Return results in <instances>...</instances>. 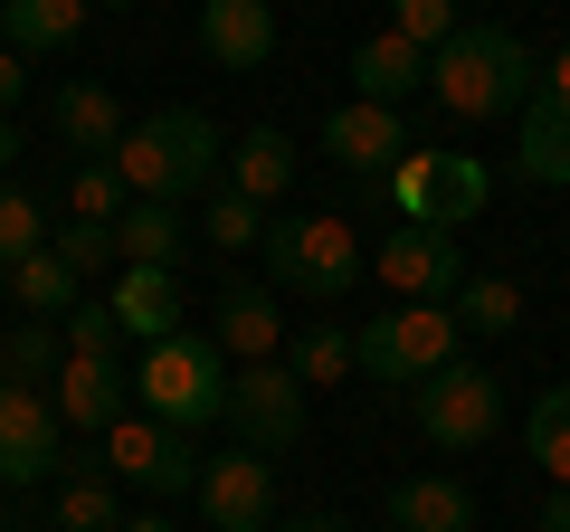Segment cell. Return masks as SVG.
I'll list each match as a JSON object with an SVG mask.
<instances>
[{"mask_svg":"<svg viewBox=\"0 0 570 532\" xmlns=\"http://www.w3.org/2000/svg\"><path fill=\"white\" fill-rule=\"evenodd\" d=\"M532 86H542V67H532L523 29L504 20H466L438 58H428V96L448 105L456 124H494V115H523Z\"/></svg>","mask_w":570,"mask_h":532,"instance_id":"1","label":"cell"},{"mask_svg":"<svg viewBox=\"0 0 570 532\" xmlns=\"http://www.w3.org/2000/svg\"><path fill=\"white\" fill-rule=\"evenodd\" d=\"M105 162L124 171L134 200H171V209H181L190 190H209L228 171V144H219V124H209L200 105H163V115L124 124V144L105 152Z\"/></svg>","mask_w":570,"mask_h":532,"instance_id":"2","label":"cell"},{"mask_svg":"<svg viewBox=\"0 0 570 532\" xmlns=\"http://www.w3.org/2000/svg\"><path fill=\"white\" fill-rule=\"evenodd\" d=\"M228 381H238V362H228L209 333H190V324L134 352V410L163 418V428H181V437H200L209 418H228Z\"/></svg>","mask_w":570,"mask_h":532,"instance_id":"3","label":"cell"},{"mask_svg":"<svg viewBox=\"0 0 570 532\" xmlns=\"http://www.w3.org/2000/svg\"><path fill=\"white\" fill-rule=\"evenodd\" d=\"M266 276L305 305H343L362 295V228L333 219V209H305V219H266Z\"/></svg>","mask_w":570,"mask_h":532,"instance_id":"4","label":"cell"},{"mask_svg":"<svg viewBox=\"0 0 570 532\" xmlns=\"http://www.w3.org/2000/svg\"><path fill=\"white\" fill-rule=\"evenodd\" d=\"M381 190H390V209H400V219H428V228H466L475 209L494 200V171L475 162V152H438V144H409L400 162L381 171Z\"/></svg>","mask_w":570,"mask_h":532,"instance_id":"5","label":"cell"},{"mask_svg":"<svg viewBox=\"0 0 570 532\" xmlns=\"http://www.w3.org/2000/svg\"><path fill=\"white\" fill-rule=\"evenodd\" d=\"M409 418H419L428 447H485V437L504 428V381H494L485 362H448V371H428V381L409 390Z\"/></svg>","mask_w":570,"mask_h":532,"instance_id":"6","label":"cell"},{"mask_svg":"<svg viewBox=\"0 0 570 532\" xmlns=\"http://www.w3.org/2000/svg\"><path fill=\"white\" fill-rule=\"evenodd\" d=\"M352 352H362L371 381H409L419 390L428 371L456 362V314L448 305H390V314H371V324L352 333Z\"/></svg>","mask_w":570,"mask_h":532,"instance_id":"7","label":"cell"},{"mask_svg":"<svg viewBox=\"0 0 570 532\" xmlns=\"http://www.w3.org/2000/svg\"><path fill=\"white\" fill-rule=\"evenodd\" d=\"M96 466L115 475V485H142V494H190L200 485V456H190V437L181 428H163V418H142V410H124L115 428L96 437Z\"/></svg>","mask_w":570,"mask_h":532,"instance_id":"8","label":"cell"},{"mask_svg":"<svg viewBox=\"0 0 570 532\" xmlns=\"http://www.w3.org/2000/svg\"><path fill=\"white\" fill-rule=\"evenodd\" d=\"M371 276H381L390 295H409V305H448V295L466 286V247H456V228L400 219L381 247H371Z\"/></svg>","mask_w":570,"mask_h":532,"instance_id":"9","label":"cell"},{"mask_svg":"<svg viewBox=\"0 0 570 532\" xmlns=\"http://www.w3.org/2000/svg\"><path fill=\"white\" fill-rule=\"evenodd\" d=\"M67 418L39 381H0V485H58L67 475Z\"/></svg>","mask_w":570,"mask_h":532,"instance_id":"10","label":"cell"},{"mask_svg":"<svg viewBox=\"0 0 570 532\" xmlns=\"http://www.w3.org/2000/svg\"><path fill=\"white\" fill-rule=\"evenodd\" d=\"M228 428H238L247 456H285L305 437V381L285 362H238V381H228Z\"/></svg>","mask_w":570,"mask_h":532,"instance_id":"11","label":"cell"},{"mask_svg":"<svg viewBox=\"0 0 570 532\" xmlns=\"http://www.w3.org/2000/svg\"><path fill=\"white\" fill-rule=\"evenodd\" d=\"M190 494H200L209 532H276V456H209Z\"/></svg>","mask_w":570,"mask_h":532,"instance_id":"12","label":"cell"},{"mask_svg":"<svg viewBox=\"0 0 570 532\" xmlns=\"http://www.w3.org/2000/svg\"><path fill=\"white\" fill-rule=\"evenodd\" d=\"M209 343H219L228 362H276V352H285V305H276V286H257V276L219 286V295H209Z\"/></svg>","mask_w":570,"mask_h":532,"instance_id":"13","label":"cell"},{"mask_svg":"<svg viewBox=\"0 0 570 532\" xmlns=\"http://www.w3.org/2000/svg\"><path fill=\"white\" fill-rule=\"evenodd\" d=\"M48 400H58L67 428L105 437L124 410H134V362H96V352H67V362H58V390H48Z\"/></svg>","mask_w":570,"mask_h":532,"instance_id":"14","label":"cell"},{"mask_svg":"<svg viewBox=\"0 0 570 532\" xmlns=\"http://www.w3.org/2000/svg\"><path fill=\"white\" fill-rule=\"evenodd\" d=\"M324 152L352 171V181H371V171H390L409 152V124H400V105H371V96H352V105H333L324 115Z\"/></svg>","mask_w":570,"mask_h":532,"instance_id":"15","label":"cell"},{"mask_svg":"<svg viewBox=\"0 0 570 532\" xmlns=\"http://www.w3.org/2000/svg\"><path fill=\"white\" fill-rule=\"evenodd\" d=\"M200 48L228 77H257V67L276 58V10H266V0H200Z\"/></svg>","mask_w":570,"mask_h":532,"instance_id":"16","label":"cell"},{"mask_svg":"<svg viewBox=\"0 0 570 532\" xmlns=\"http://www.w3.org/2000/svg\"><path fill=\"white\" fill-rule=\"evenodd\" d=\"M105 314L124 324V343H163V333H181V276L171 266H115Z\"/></svg>","mask_w":570,"mask_h":532,"instance_id":"17","label":"cell"},{"mask_svg":"<svg viewBox=\"0 0 570 532\" xmlns=\"http://www.w3.org/2000/svg\"><path fill=\"white\" fill-rule=\"evenodd\" d=\"M513 171L542 190H570V105H551L542 86H532V105L513 115Z\"/></svg>","mask_w":570,"mask_h":532,"instance_id":"18","label":"cell"},{"mask_svg":"<svg viewBox=\"0 0 570 532\" xmlns=\"http://www.w3.org/2000/svg\"><path fill=\"white\" fill-rule=\"evenodd\" d=\"M352 86H362L371 105H409V96H428V48H409L400 29H371V39L352 48Z\"/></svg>","mask_w":570,"mask_h":532,"instance_id":"19","label":"cell"},{"mask_svg":"<svg viewBox=\"0 0 570 532\" xmlns=\"http://www.w3.org/2000/svg\"><path fill=\"white\" fill-rule=\"evenodd\" d=\"M86 0H0V48H20V58H58V48L86 39Z\"/></svg>","mask_w":570,"mask_h":532,"instance_id":"20","label":"cell"},{"mask_svg":"<svg viewBox=\"0 0 570 532\" xmlns=\"http://www.w3.org/2000/svg\"><path fill=\"white\" fill-rule=\"evenodd\" d=\"M390 532H475V494L456 475H400L390 485Z\"/></svg>","mask_w":570,"mask_h":532,"instance_id":"21","label":"cell"},{"mask_svg":"<svg viewBox=\"0 0 570 532\" xmlns=\"http://www.w3.org/2000/svg\"><path fill=\"white\" fill-rule=\"evenodd\" d=\"M58 144L86 152V162H105V152L124 144V105H115V86H96V77L58 86Z\"/></svg>","mask_w":570,"mask_h":532,"instance_id":"22","label":"cell"},{"mask_svg":"<svg viewBox=\"0 0 570 532\" xmlns=\"http://www.w3.org/2000/svg\"><path fill=\"white\" fill-rule=\"evenodd\" d=\"M181 247H190V219L171 200H124V219H115L124 266H181Z\"/></svg>","mask_w":570,"mask_h":532,"instance_id":"23","label":"cell"},{"mask_svg":"<svg viewBox=\"0 0 570 532\" xmlns=\"http://www.w3.org/2000/svg\"><path fill=\"white\" fill-rule=\"evenodd\" d=\"M228 190H247L257 209L295 190V144H285L276 124H257V134H238V144H228Z\"/></svg>","mask_w":570,"mask_h":532,"instance_id":"24","label":"cell"},{"mask_svg":"<svg viewBox=\"0 0 570 532\" xmlns=\"http://www.w3.org/2000/svg\"><path fill=\"white\" fill-rule=\"evenodd\" d=\"M10 305H29L39 324H67V314L86 305V276L58 257V247H39V257H20V266H10Z\"/></svg>","mask_w":570,"mask_h":532,"instance_id":"25","label":"cell"},{"mask_svg":"<svg viewBox=\"0 0 570 532\" xmlns=\"http://www.w3.org/2000/svg\"><path fill=\"white\" fill-rule=\"evenodd\" d=\"M115 523H124L115 475H105V466H67L58 475V523H48V532H115Z\"/></svg>","mask_w":570,"mask_h":532,"instance_id":"26","label":"cell"},{"mask_svg":"<svg viewBox=\"0 0 570 532\" xmlns=\"http://www.w3.org/2000/svg\"><path fill=\"white\" fill-rule=\"evenodd\" d=\"M523 456L551 475V485H570V381H551L542 400H532V418H523Z\"/></svg>","mask_w":570,"mask_h":532,"instance_id":"27","label":"cell"},{"mask_svg":"<svg viewBox=\"0 0 570 532\" xmlns=\"http://www.w3.org/2000/svg\"><path fill=\"white\" fill-rule=\"evenodd\" d=\"M285 371H295L305 390H333V381H352V371H362V352H352L343 324H305V333H295V352H285Z\"/></svg>","mask_w":570,"mask_h":532,"instance_id":"28","label":"cell"},{"mask_svg":"<svg viewBox=\"0 0 570 532\" xmlns=\"http://www.w3.org/2000/svg\"><path fill=\"white\" fill-rule=\"evenodd\" d=\"M448 314H456V333H513L523 324V286L513 276H466L448 295Z\"/></svg>","mask_w":570,"mask_h":532,"instance_id":"29","label":"cell"},{"mask_svg":"<svg viewBox=\"0 0 570 532\" xmlns=\"http://www.w3.org/2000/svg\"><path fill=\"white\" fill-rule=\"evenodd\" d=\"M39 247H48V209L29 200L20 181H0V276H10L20 257H39Z\"/></svg>","mask_w":570,"mask_h":532,"instance_id":"30","label":"cell"},{"mask_svg":"<svg viewBox=\"0 0 570 532\" xmlns=\"http://www.w3.org/2000/svg\"><path fill=\"white\" fill-rule=\"evenodd\" d=\"M124 200H134V190H124L115 162H77V171H67V219H105V228H115Z\"/></svg>","mask_w":570,"mask_h":532,"instance_id":"31","label":"cell"},{"mask_svg":"<svg viewBox=\"0 0 570 532\" xmlns=\"http://www.w3.org/2000/svg\"><path fill=\"white\" fill-rule=\"evenodd\" d=\"M58 362H67V352H58V324H39V314L0 343V381H48Z\"/></svg>","mask_w":570,"mask_h":532,"instance_id":"32","label":"cell"},{"mask_svg":"<svg viewBox=\"0 0 570 532\" xmlns=\"http://www.w3.org/2000/svg\"><path fill=\"white\" fill-rule=\"evenodd\" d=\"M390 29H400L409 48H428V58H438L466 20H456V0H390Z\"/></svg>","mask_w":570,"mask_h":532,"instance_id":"33","label":"cell"},{"mask_svg":"<svg viewBox=\"0 0 570 532\" xmlns=\"http://www.w3.org/2000/svg\"><path fill=\"white\" fill-rule=\"evenodd\" d=\"M48 247H58L77 276H105V266H124V257H115V228H105V219H58V228H48Z\"/></svg>","mask_w":570,"mask_h":532,"instance_id":"34","label":"cell"},{"mask_svg":"<svg viewBox=\"0 0 570 532\" xmlns=\"http://www.w3.org/2000/svg\"><path fill=\"white\" fill-rule=\"evenodd\" d=\"M266 238V209L247 190H209V247H257Z\"/></svg>","mask_w":570,"mask_h":532,"instance_id":"35","label":"cell"},{"mask_svg":"<svg viewBox=\"0 0 570 532\" xmlns=\"http://www.w3.org/2000/svg\"><path fill=\"white\" fill-rule=\"evenodd\" d=\"M58 333H67V352H96V362H124V324H115L105 305H77Z\"/></svg>","mask_w":570,"mask_h":532,"instance_id":"36","label":"cell"},{"mask_svg":"<svg viewBox=\"0 0 570 532\" xmlns=\"http://www.w3.org/2000/svg\"><path fill=\"white\" fill-rule=\"evenodd\" d=\"M20 96H29V58H20V48H0V115H10Z\"/></svg>","mask_w":570,"mask_h":532,"instance_id":"37","label":"cell"},{"mask_svg":"<svg viewBox=\"0 0 570 532\" xmlns=\"http://www.w3.org/2000/svg\"><path fill=\"white\" fill-rule=\"evenodd\" d=\"M276 532H352L343 513H276Z\"/></svg>","mask_w":570,"mask_h":532,"instance_id":"38","label":"cell"},{"mask_svg":"<svg viewBox=\"0 0 570 532\" xmlns=\"http://www.w3.org/2000/svg\"><path fill=\"white\" fill-rule=\"evenodd\" d=\"M542 96H551V105H570V48H561L551 67H542Z\"/></svg>","mask_w":570,"mask_h":532,"instance_id":"39","label":"cell"},{"mask_svg":"<svg viewBox=\"0 0 570 532\" xmlns=\"http://www.w3.org/2000/svg\"><path fill=\"white\" fill-rule=\"evenodd\" d=\"M542 532H570V485H551V504H542Z\"/></svg>","mask_w":570,"mask_h":532,"instance_id":"40","label":"cell"},{"mask_svg":"<svg viewBox=\"0 0 570 532\" xmlns=\"http://www.w3.org/2000/svg\"><path fill=\"white\" fill-rule=\"evenodd\" d=\"M115 532H181V523H163V513H124Z\"/></svg>","mask_w":570,"mask_h":532,"instance_id":"41","label":"cell"},{"mask_svg":"<svg viewBox=\"0 0 570 532\" xmlns=\"http://www.w3.org/2000/svg\"><path fill=\"white\" fill-rule=\"evenodd\" d=\"M10 162H20V134H10V115H0V181H10Z\"/></svg>","mask_w":570,"mask_h":532,"instance_id":"42","label":"cell"},{"mask_svg":"<svg viewBox=\"0 0 570 532\" xmlns=\"http://www.w3.org/2000/svg\"><path fill=\"white\" fill-rule=\"evenodd\" d=\"M86 10H142V0H86Z\"/></svg>","mask_w":570,"mask_h":532,"instance_id":"43","label":"cell"},{"mask_svg":"<svg viewBox=\"0 0 570 532\" xmlns=\"http://www.w3.org/2000/svg\"><path fill=\"white\" fill-rule=\"evenodd\" d=\"M0 494H10V485H0ZM0 532H10V504H0Z\"/></svg>","mask_w":570,"mask_h":532,"instance_id":"44","label":"cell"}]
</instances>
